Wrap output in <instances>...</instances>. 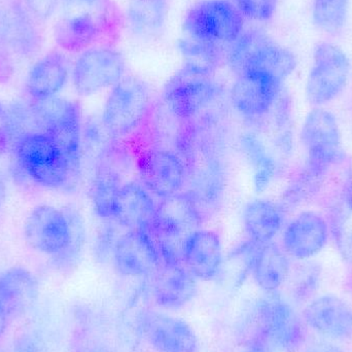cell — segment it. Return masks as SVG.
<instances>
[{"label":"cell","instance_id":"6","mask_svg":"<svg viewBox=\"0 0 352 352\" xmlns=\"http://www.w3.org/2000/svg\"><path fill=\"white\" fill-rule=\"evenodd\" d=\"M244 31V16L229 0H202L184 16V36L228 49Z\"/></svg>","mask_w":352,"mask_h":352},{"label":"cell","instance_id":"21","mask_svg":"<svg viewBox=\"0 0 352 352\" xmlns=\"http://www.w3.org/2000/svg\"><path fill=\"white\" fill-rule=\"evenodd\" d=\"M151 276L153 300L163 309L184 307L196 296V277L182 263H160Z\"/></svg>","mask_w":352,"mask_h":352},{"label":"cell","instance_id":"31","mask_svg":"<svg viewBox=\"0 0 352 352\" xmlns=\"http://www.w3.org/2000/svg\"><path fill=\"white\" fill-rule=\"evenodd\" d=\"M349 3L351 0H314V25L326 34H340L346 25Z\"/></svg>","mask_w":352,"mask_h":352},{"label":"cell","instance_id":"22","mask_svg":"<svg viewBox=\"0 0 352 352\" xmlns=\"http://www.w3.org/2000/svg\"><path fill=\"white\" fill-rule=\"evenodd\" d=\"M182 261L190 273L203 281L217 278L223 264V244L219 234L199 229L184 244Z\"/></svg>","mask_w":352,"mask_h":352},{"label":"cell","instance_id":"36","mask_svg":"<svg viewBox=\"0 0 352 352\" xmlns=\"http://www.w3.org/2000/svg\"><path fill=\"white\" fill-rule=\"evenodd\" d=\"M120 236L116 228L105 227L102 229L96 243V254L99 260L104 261L109 256L113 258V250Z\"/></svg>","mask_w":352,"mask_h":352},{"label":"cell","instance_id":"40","mask_svg":"<svg viewBox=\"0 0 352 352\" xmlns=\"http://www.w3.org/2000/svg\"><path fill=\"white\" fill-rule=\"evenodd\" d=\"M76 352H113L107 345L97 341H90L82 344Z\"/></svg>","mask_w":352,"mask_h":352},{"label":"cell","instance_id":"38","mask_svg":"<svg viewBox=\"0 0 352 352\" xmlns=\"http://www.w3.org/2000/svg\"><path fill=\"white\" fill-rule=\"evenodd\" d=\"M14 352H49V349L41 336L27 333L16 340Z\"/></svg>","mask_w":352,"mask_h":352},{"label":"cell","instance_id":"32","mask_svg":"<svg viewBox=\"0 0 352 352\" xmlns=\"http://www.w3.org/2000/svg\"><path fill=\"white\" fill-rule=\"evenodd\" d=\"M322 180L324 179L316 177L305 169L296 175L285 188L279 202L285 213L296 210L314 200V197L320 192Z\"/></svg>","mask_w":352,"mask_h":352},{"label":"cell","instance_id":"35","mask_svg":"<svg viewBox=\"0 0 352 352\" xmlns=\"http://www.w3.org/2000/svg\"><path fill=\"white\" fill-rule=\"evenodd\" d=\"M320 285V271L318 266L308 264L302 269L294 285V297L298 301L305 302L314 299V294Z\"/></svg>","mask_w":352,"mask_h":352},{"label":"cell","instance_id":"37","mask_svg":"<svg viewBox=\"0 0 352 352\" xmlns=\"http://www.w3.org/2000/svg\"><path fill=\"white\" fill-rule=\"evenodd\" d=\"M27 8L37 21H45L55 12L60 0H24Z\"/></svg>","mask_w":352,"mask_h":352},{"label":"cell","instance_id":"5","mask_svg":"<svg viewBox=\"0 0 352 352\" xmlns=\"http://www.w3.org/2000/svg\"><path fill=\"white\" fill-rule=\"evenodd\" d=\"M306 153L304 169L324 179L330 169L344 157L342 133L334 113L324 107H314L304 120L300 132Z\"/></svg>","mask_w":352,"mask_h":352},{"label":"cell","instance_id":"13","mask_svg":"<svg viewBox=\"0 0 352 352\" xmlns=\"http://www.w3.org/2000/svg\"><path fill=\"white\" fill-rule=\"evenodd\" d=\"M36 21L24 0H0V45L10 55L34 57L43 45Z\"/></svg>","mask_w":352,"mask_h":352},{"label":"cell","instance_id":"39","mask_svg":"<svg viewBox=\"0 0 352 352\" xmlns=\"http://www.w3.org/2000/svg\"><path fill=\"white\" fill-rule=\"evenodd\" d=\"M271 345L263 337H256L248 341L240 352H272Z\"/></svg>","mask_w":352,"mask_h":352},{"label":"cell","instance_id":"11","mask_svg":"<svg viewBox=\"0 0 352 352\" xmlns=\"http://www.w3.org/2000/svg\"><path fill=\"white\" fill-rule=\"evenodd\" d=\"M268 295L256 309L260 336L279 351H299L305 342V322L283 298L275 293Z\"/></svg>","mask_w":352,"mask_h":352},{"label":"cell","instance_id":"23","mask_svg":"<svg viewBox=\"0 0 352 352\" xmlns=\"http://www.w3.org/2000/svg\"><path fill=\"white\" fill-rule=\"evenodd\" d=\"M157 205L153 195L140 182H125L118 192L113 221L127 230H151Z\"/></svg>","mask_w":352,"mask_h":352},{"label":"cell","instance_id":"27","mask_svg":"<svg viewBox=\"0 0 352 352\" xmlns=\"http://www.w3.org/2000/svg\"><path fill=\"white\" fill-rule=\"evenodd\" d=\"M328 221L339 256L343 262L352 266V180L333 200Z\"/></svg>","mask_w":352,"mask_h":352},{"label":"cell","instance_id":"43","mask_svg":"<svg viewBox=\"0 0 352 352\" xmlns=\"http://www.w3.org/2000/svg\"><path fill=\"white\" fill-rule=\"evenodd\" d=\"M6 199V186L4 184L3 179L0 177V211H1L2 207H3L4 202Z\"/></svg>","mask_w":352,"mask_h":352},{"label":"cell","instance_id":"10","mask_svg":"<svg viewBox=\"0 0 352 352\" xmlns=\"http://www.w3.org/2000/svg\"><path fill=\"white\" fill-rule=\"evenodd\" d=\"M126 76V60L113 45H95L80 54L72 69L78 94L90 96L113 88Z\"/></svg>","mask_w":352,"mask_h":352},{"label":"cell","instance_id":"2","mask_svg":"<svg viewBox=\"0 0 352 352\" xmlns=\"http://www.w3.org/2000/svg\"><path fill=\"white\" fill-rule=\"evenodd\" d=\"M16 158L35 182L53 188L74 186L80 165L74 164L60 146L43 132L25 134L16 144Z\"/></svg>","mask_w":352,"mask_h":352},{"label":"cell","instance_id":"33","mask_svg":"<svg viewBox=\"0 0 352 352\" xmlns=\"http://www.w3.org/2000/svg\"><path fill=\"white\" fill-rule=\"evenodd\" d=\"M61 14H87L122 26L121 12L113 0H60Z\"/></svg>","mask_w":352,"mask_h":352},{"label":"cell","instance_id":"3","mask_svg":"<svg viewBox=\"0 0 352 352\" xmlns=\"http://www.w3.org/2000/svg\"><path fill=\"white\" fill-rule=\"evenodd\" d=\"M152 92L142 78L125 76L111 88L101 122L113 140L135 135L152 113Z\"/></svg>","mask_w":352,"mask_h":352},{"label":"cell","instance_id":"17","mask_svg":"<svg viewBox=\"0 0 352 352\" xmlns=\"http://www.w3.org/2000/svg\"><path fill=\"white\" fill-rule=\"evenodd\" d=\"M331 237L328 219L314 210L298 213L283 230V250L289 258L307 261L320 254Z\"/></svg>","mask_w":352,"mask_h":352},{"label":"cell","instance_id":"42","mask_svg":"<svg viewBox=\"0 0 352 352\" xmlns=\"http://www.w3.org/2000/svg\"><path fill=\"white\" fill-rule=\"evenodd\" d=\"M8 314H6L3 306H2L1 303H0V338L3 336L6 329H8Z\"/></svg>","mask_w":352,"mask_h":352},{"label":"cell","instance_id":"28","mask_svg":"<svg viewBox=\"0 0 352 352\" xmlns=\"http://www.w3.org/2000/svg\"><path fill=\"white\" fill-rule=\"evenodd\" d=\"M167 14V0H130L127 20L136 35L152 37L162 30Z\"/></svg>","mask_w":352,"mask_h":352},{"label":"cell","instance_id":"18","mask_svg":"<svg viewBox=\"0 0 352 352\" xmlns=\"http://www.w3.org/2000/svg\"><path fill=\"white\" fill-rule=\"evenodd\" d=\"M142 334L157 352H198L194 329L182 318L162 312L148 311L140 322Z\"/></svg>","mask_w":352,"mask_h":352},{"label":"cell","instance_id":"14","mask_svg":"<svg viewBox=\"0 0 352 352\" xmlns=\"http://www.w3.org/2000/svg\"><path fill=\"white\" fill-rule=\"evenodd\" d=\"M283 82L258 72H248L237 76L230 99L238 113L248 120L264 119L274 109Z\"/></svg>","mask_w":352,"mask_h":352},{"label":"cell","instance_id":"19","mask_svg":"<svg viewBox=\"0 0 352 352\" xmlns=\"http://www.w3.org/2000/svg\"><path fill=\"white\" fill-rule=\"evenodd\" d=\"M303 320L324 338L352 339V306L338 296L324 295L310 300L304 309Z\"/></svg>","mask_w":352,"mask_h":352},{"label":"cell","instance_id":"4","mask_svg":"<svg viewBox=\"0 0 352 352\" xmlns=\"http://www.w3.org/2000/svg\"><path fill=\"white\" fill-rule=\"evenodd\" d=\"M212 76L184 65L165 86L163 107L182 122H192L208 113L223 92Z\"/></svg>","mask_w":352,"mask_h":352},{"label":"cell","instance_id":"24","mask_svg":"<svg viewBox=\"0 0 352 352\" xmlns=\"http://www.w3.org/2000/svg\"><path fill=\"white\" fill-rule=\"evenodd\" d=\"M69 61L64 54L47 53L33 64L26 80V90L34 101L55 97L69 78Z\"/></svg>","mask_w":352,"mask_h":352},{"label":"cell","instance_id":"30","mask_svg":"<svg viewBox=\"0 0 352 352\" xmlns=\"http://www.w3.org/2000/svg\"><path fill=\"white\" fill-rule=\"evenodd\" d=\"M178 49L184 58V66L209 74H214L227 55L226 47L188 36L180 39Z\"/></svg>","mask_w":352,"mask_h":352},{"label":"cell","instance_id":"34","mask_svg":"<svg viewBox=\"0 0 352 352\" xmlns=\"http://www.w3.org/2000/svg\"><path fill=\"white\" fill-rule=\"evenodd\" d=\"M244 18L265 22L274 16L278 0H232Z\"/></svg>","mask_w":352,"mask_h":352},{"label":"cell","instance_id":"16","mask_svg":"<svg viewBox=\"0 0 352 352\" xmlns=\"http://www.w3.org/2000/svg\"><path fill=\"white\" fill-rule=\"evenodd\" d=\"M111 261L122 276H151L160 265V256L150 230H127L121 234Z\"/></svg>","mask_w":352,"mask_h":352},{"label":"cell","instance_id":"8","mask_svg":"<svg viewBox=\"0 0 352 352\" xmlns=\"http://www.w3.org/2000/svg\"><path fill=\"white\" fill-rule=\"evenodd\" d=\"M33 117L39 132L53 138L72 162L80 165L82 117L78 103L56 96L34 101Z\"/></svg>","mask_w":352,"mask_h":352},{"label":"cell","instance_id":"25","mask_svg":"<svg viewBox=\"0 0 352 352\" xmlns=\"http://www.w3.org/2000/svg\"><path fill=\"white\" fill-rule=\"evenodd\" d=\"M39 285L32 273L20 267L0 275V303L10 316H21L36 303Z\"/></svg>","mask_w":352,"mask_h":352},{"label":"cell","instance_id":"9","mask_svg":"<svg viewBox=\"0 0 352 352\" xmlns=\"http://www.w3.org/2000/svg\"><path fill=\"white\" fill-rule=\"evenodd\" d=\"M140 184L160 199L184 192L188 169L175 151L160 146L142 148L135 160Z\"/></svg>","mask_w":352,"mask_h":352},{"label":"cell","instance_id":"15","mask_svg":"<svg viewBox=\"0 0 352 352\" xmlns=\"http://www.w3.org/2000/svg\"><path fill=\"white\" fill-rule=\"evenodd\" d=\"M121 26L87 14H61L54 26L58 47L70 53H82L95 45H113Z\"/></svg>","mask_w":352,"mask_h":352},{"label":"cell","instance_id":"1","mask_svg":"<svg viewBox=\"0 0 352 352\" xmlns=\"http://www.w3.org/2000/svg\"><path fill=\"white\" fill-rule=\"evenodd\" d=\"M226 61L237 76L258 72L283 82L297 68L291 50L278 45L258 29L246 31L227 49Z\"/></svg>","mask_w":352,"mask_h":352},{"label":"cell","instance_id":"20","mask_svg":"<svg viewBox=\"0 0 352 352\" xmlns=\"http://www.w3.org/2000/svg\"><path fill=\"white\" fill-rule=\"evenodd\" d=\"M289 256L275 242H246V264L254 283L267 294L276 293L291 273Z\"/></svg>","mask_w":352,"mask_h":352},{"label":"cell","instance_id":"29","mask_svg":"<svg viewBox=\"0 0 352 352\" xmlns=\"http://www.w3.org/2000/svg\"><path fill=\"white\" fill-rule=\"evenodd\" d=\"M242 152L254 169V188L258 192H264L272 184L277 175V163L256 134L250 132L242 135Z\"/></svg>","mask_w":352,"mask_h":352},{"label":"cell","instance_id":"12","mask_svg":"<svg viewBox=\"0 0 352 352\" xmlns=\"http://www.w3.org/2000/svg\"><path fill=\"white\" fill-rule=\"evenodd\" d=\"M74 223L70 212L50 205H41L31 211L24 226L27 243L37 252L56 258L72 246Z\"/></svg>","mask_w":352,"mask_h":352},{"label":"cell","instance_id":"7","mask_svg":"<svg viewBox=\"0 0 352 352\" xmlns=\"http://www.w3.org/2000/svg\"><path fill=\"white\" fill-rule=\"evenodd\" d=\"M349 74L351 61L342 47L327 41L318 43L306 80L308 102L322 107L338 98L346 88Z\"/></svg>","mask_w":352,"mask_h":352},{"label":"cell","instance_id":"41","mask_svg":"<svg viewBox=\"0 0 352 352\" xmlns=\"http://www.w3.org/2000/svg\"><path fill=\"white\" fill-rule=\"evenodd\" d=\"M306 352H344L340 347L333 343L322 342L312 345Z\"/></svg>","mask_w":352,"mask_h":352},{"label":"cell","instance_id":"26","mask_svg":"<svg viewBox=\"0 0 352 352\" xmlns=\"http://www.w3.org/2000/svg\"><path fill=\"white\" fill-rule=\"evenodd\" d=\"M285 215L279 203L267 199L250 201L242 214L248 240L256 243L272 242L285 228Z\"/></svg>","mask_w":352,"mask_h":352}]
</instances>
